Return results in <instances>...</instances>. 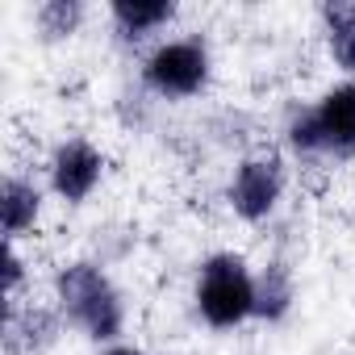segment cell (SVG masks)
I'll return each instance as SVG.
<instances>
[{
  "label": "cell",
  "instance_id": "ba28073f",
  "mask_svg": "<svg viewBox=\"0 0 355 355\" xmlns=\"http://www.w3.org/2000/svg\"><path fill=\"white\" fill-rule=\"evenodd\" d=\"M113 21H117V30H121V38H146L150 30H159V26H167L171 17H175V5L171 0H113Z\"/></svg>",
  "mask_w": 355,
  "mask_h": 355
},
{
  "label": "cell",
  "instance_id": "9c48e42d",
  "mask_svg": "<svg viewBox=\"0 0 355 355\" xmlns=\"http://www.w3.org/2000/svg\"><path fill=\"white\" fill-rule=\"evenodd\" d=\"M59 334V322L51 309H26L17 313L13 305H5V343L9 347H26V351H42L51 347Z\"/></svg>",
  "mask_w": 355,
  "mask_h": 355
},
{
  "label": "cell",
  "instance_id": "7c38bea8",
  "mask_svg": "<svg viewBox=\"0 0 355 355\" xmlns=\"http://www.w3.org/2000/svg\"><path fill=\"white\" fill-rule=\"evenodd\" d=\"M84 21V5L80 0H46V5L38 9V30L42 38H71Z\"/></svg>",
  "mask_w": 355,
  "mask_h": 355
},
{
  "label": "cell",
  "instance_id": "9a60e30c",
  "mask_svg": "<svg viewBox=\"0 0 355 355\" xmlns=\"http://www.w3.org/2000/svg\"><path fill=\"white\" fill-rule=\"evenodd\" d=\"M105 355H142V351H138V347H109Z\"/></svg>",
  "mask_w": 355,
  "mask_h": 355
},
{
  "label": "cell",
  "instance_id": "3957f363",
  "mask_svg": "<svg viewBox=\"0 0 355 355\" xmlns=\"http://www.w3.org/2000/svg\"><path fill=\"white\" fill-rule=\"evenodd\" d=\"M142 80L159 96H193L209 80V51L201 38H175L150 51L142 63Z\"/></svg>",
  "mask_w": 355,
  "mask_h": 355
},
{
  "label": "cell",
  "instance_id": "5b68a950",
  "mask_svg": "<svg viewBox=\"0 0 355 355\" xmlns=\"http://www.w3.org/2000/svg\"><path fill=\"white\" fill-rule=\"evenodd\" d=\"M101 171H105V159H101V150H96L92 142H84V138H71V142H63V146L51 155V184H55V193H59L63 201H71V205H80V201L101 184Z\"/></svg>",
  "mask_w": 355,
  "mask_h": 355
},
{
  "label": "cell",
  "instance_id": "30bf717a",
  "mask_svg": "<svg viewBox=\"0 0 355 355\" xmlns=\"http://www.w3.org/2000/svg\"><path fill=\"white\" fill-rule=\"evenodd\" d=\"M288 309H293V276H288V268L276 259V263H268L263 276L255 280V318L280 322Z\"/></svg>",
  "mask_w": 355,
  "mask_h": 355
},
{
  "label": "cell",
  "instance_id": "8fae6325",
  "mask_svg": "<svg viewBox=\"0 0 355 355\" xmlns=\"http://www.w3.org/2000/svg\"><path fill=\"white\" fill-rule=\"evenodd\" d=\"M326 30H330V55L343 71H355V5H326L322 9Z\"/></svg>",
  "mask_w": 355,
  "mask_h": 355
},
{
  "label": "cell",
  "instance_id": "277c9868",
  "mask_svg": "<svg viewBox=\"0 0 355 355\" xmlns=\"http://www.w3.org/2000/svg\"><path fill=\"white\" fill-rule=\"evenodd\" d=\"M280 193H284V167H280V159L276 155H255V159L239 163V171H234L230 205H234L239 218L263 222L276 209Z\"/></svg>",
  "mask_w": 355,
  "mask_h": 355
},
{
  "label": "cell",
  "instance_id": "7a4b0ae2",
  "mask_svg": "<svg viewBox=\"0 0 355 355\" xmlns=\"http://www.w3.org/2000/svg\"><path fill=\"white\" fill-rule=\"evenodd\" d=\"M197 309L214 330L255 318V276L239 255H209L197 276Z\"/></svg>",
  "mask_w": 355,
  "mask_h": 355
},
{
  "label": "cell",
  "instance_id": "4fadbf2b",
  "mask_svg": "<svg viewBox=\"0 0 355 355\" xmlns=\"http://www.w3.org/2000/svg\"><path fill=\"white\" fill-rule=\"evenodd\" d=\"M288 146H293L297 155H322V150H326V146H322V134H318V121H313V109L301 113V117L288 125Z\"/></svg>",
  "mask_w": 355,
  "mask_h": 355
},
{
  "label": "cell",
  "instance_id": "52a82bcc",
  "mask_svg": "<svg viewBox=\"0 0 355 355\" xmlns=\"http://www.w3.org/2000/svg\"><path fill=\"white\" fill-rule=\"evenodd\" d=\"M42 214V193L17 175H9L5 184H0V222H5V239L13 243L17 234H26Z\"/></svg>",
  "mask_w": 355,
  "mask_h": 355
},
{
  "label": "cell",
  "instance_id": "5bb4252c",
  "mask_svg": "<svg viewBox=\"0 0 355 355\" xmlns=\"http://www.w3.org/2000/svg\"><path fill=\"white\" fill-rule=\"evenodd\" d=\"M21 276H26V263H21V255L13 251V243H9V251H5V297H9V301H13L17 288H21Z\"/></svg>",
  "mask_w": 355,
  "mask_h": 355
},
{
  "label": "cell",
  "instance_id": "6da1fadb",
  "mask_svg": "<svg viewBox=\"0 0 355 355\" xmlns=\"http://www.w3.org/2000/svg\"><path fill=\"white\" fill-rule=\"evenodd\" d=\"M55 293H59V309L71 326H80L88 338L96 343H109L121 334L125 326V305H121V293L113 288V280L80 259V263H67L59 276H55Z\"/></svg>",
  "mask_w": 355,
  "mask_h": 355
},
{
  "label": "cell",
  "instance_id": "8992f818",
  "mask_svg": "<svg viewBox=\"0 0 355 355\" xmlns=\"http://www.w3.org/2000/svg\"><path fill=\"white\" fill-rule=\"evenodd\" d=\"M322 146L334 155H355V84L330 88L313 109Z\"/></svg>",
  "mask_w": 355,
  "mask_h": 355
}]
</instances>
